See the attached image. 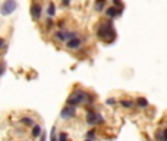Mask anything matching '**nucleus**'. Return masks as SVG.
<instances>
[{
	"mask_svg": "<svg viewBox=\"0 0 167 141\" xmlns=\"http://www.w3.org/2000/svg\"><path fill=\"white\" fill-rule=\"evenodd\" d=\"M16 9H18L16 0H5L3 5L0 6V13H2L3 16H9V15H12Z\"/></svg>",
	"mask_w": 167,
	"mask_h": 141,
	"instance_id": "20e7f679",
	"label": "nucleus"
},
{
	"mask_svg": "<svg viewBox=\"0 0 167 141\" xmlns=\"http://www.w3.org/2000/svg\"><path fill=\"white\" fill-rule=\"evenodd\" d=\"M87 97H88V93L78 87V88H75V90L72 91V94L67 97L66 104L78 108L79 104H85V103H87Z\"/></svg>",
	"mask_w": 167,
	"mask_h": 141,
	"instance_id": "7ed1b4c3",
	"label": "nucleus"
},
{
	"mask_svg": "<svg viewBox=\"0 0 167 141\" xmlns=\"http://www.w3.org/2000/svg\"><path fill=\"white\" fill-rule=\"evenodd\" d=\"M46 140H47V135L41 132V141H46Z\"/></svg>",
	"mask_w": 167,
	"mask_h": 141,
	"instance_id": "cd10ccee",
	"label": "nucleus"
},
{
	"mask_svg": "<svg viewBox=\"0 0 167 141\" xmlns=\"http://www.w3.org/2000/svg\"><path fill=\"white\" fill-rule=\"evenodd\" d=\"M21 122H22L24 125H28V126H34V119L32 118L24 116V118H21Z\"/></svg>",
	"mask_w": 167,
	"mask_h": 141,
	"instance_id": "2eb2a0df",
	"label": "nucleus"
},
{
	"mask_svg": "<svg viewBox=\"0 0 167 141\" xmlns=\"http://www.w3.org/2000/svg\"><path fill=\"white\" fill-rule=\"evenodd\" d=\"M79 34L76 33V31H63V30H60L57 33H54V38L57 40V41H63L66 43L67 40H70V38H75L78 37Z\"/></svg>",
	"mask_w": 167,
	"mask_h": 141,
	"instance_id": "39448f33",
	"label": "nucleus"
},
{
	"mask_svg": "<svg viewBox=\"0 0 167 141\" xmlns=\"http://www.w3.org/2000/svg\"><path fill=\"white\" fill-rule=\"evenodd\" d=\"M43 132V129H41V126L40 125H37V124H34L32 126V131H31V135H32L34 138H37V137H40Z\"/></svg>",
	"mask_w": 167,
	"mask_h": 141,
	"instance_id": "ddd939ff",
	"label": "nucleus"
},
{
	"mask_svg": "<svg viewBox=\"0 0 167 141\" xmlns=\"http://www.w3.org/2000/svg\"><path fill=\"white\" fill-rule=\"evenodd\" d=\"M95 135H97V131H95V129H90L88 132L85 134V137H87V138H91V140H95Z\"/></svg>",
	"mask_w": 167,
	"mask_h": 141,
	"instance_id": "f3484780",
	"label": "nucleus"
},
{
	"mask_svg": "<svg viewBox=\"0 0 167 141\" xmlns=\"http://www.w3.org/2000/svg\"><path fill=\"white\" fill-rule=\"evenodd\" d=\"M97 38L101 40L104 44H111V43L116 40V30H114V24H113V19H109L107 21H103L97 25Z\"/></svg>",
	"mask_w": 167,
	"mask_h": 141,
	"instance_id": "f257e3e1",
	"label": "nucleus"
},
{
	"mask_svg": "<svg viewBox=\"0 0 167 141\" xmlns=\"http://www.w3.org/2000/svg\"><path fill=\"white\" fill-rule=\"evenodd\" d=\"M41 15H43V6L40 3H32V6H31V18L34 21H40Z\"/></svg>",
	"mask_w": 167,
	"mask_h": 141,
	"instance_id": "6e6552de",
	"label": "nucleus"
},
{
	"mask_svg": "<svg viewBox=\"0 0 167 141\" xmlns=\"http://www.w3.org/2000/svg\"><path fill=\"white\" fill-rule=\"evenodd\" d=\"M82 43L84 40L82 38H79V37H75V38H70V40H67L66 41V47L69 50H78L82 47Z\"/></svg>",
	"mask_w": 167,
	"mask_h": 141,
	"instance_id": "1a4fd4ad",
	"label": "nucleus"
},
{
	"mask_svg": "<svg viewBox=\"0 0 167 141\" xmlns=\"http://www.w3.org/2000/svg\"><path fill=\"white\" fill-rule=\"evenodd\" d=\"M119 104L123 109H134L135 108V101L129 99H120L119 100Z\"/></svg>",
	"mask_w": 167,
	"mask_h": 141,
	"instance_id": "f8f14e48",
	"label": "nucleus"
},
{
	"mask_svg": "<svg viewBox=\"0 0 167 141\" xmlns=\"http://www.w3.org/2000/svg\"><path fill=\"white\" fill-rule=\"evenodd\" d=\"M59 26H60V28H63V26H65V21H59Z\"/></svg>",
	"mask_w": 167,
	"mask_h": 141,
	"instance_id": "a878e982",
	"label": "nucleus"
},
{
	"mask_svg": "<svg viewBox=\"0 0 167 141\" xmlns=\"http://www.w3.org/2000/svg\"><path fill=\"white\" fill-rule=\"evenodd\" d=\"M106 12V16L109 18V19H116V18H119L122 13H123V8H116V6H109V8H106L104 9Z\"/></svg>",
	"mask_w": 167,
	"mask_h": 141,
	"instance_id": "0eeeda50",
	"label": "nucleus"
},
{
	"mask_svg": "<svg viewBox=\"0 0 167 141\" xmlns=\"http://www.w3.org/2000/svg\"><path fill=\"white\" fill-rule=\"evenodd\" d=\"M53 25H54V22H53V19H49V21H47V28H51V26H53Z\"/></svg>",
	"mask_w": 167,
	"mask_h": 141,
	"instance_id": "5701e85b",
	"label": "nucleus"
},
{
	"mask_svg": "<svg viewBox=\"0 0 167 141\" xmlns=\"http://www.w3.org/2000/svg\"><path fill=\"white\" fill-rule=\"evenodd\" d=\"M106 104H107V106H116V104H117V100L114 99V97H110V99L106 100Z\"/></svg>",
	"mask_w": 167,
	"mask_h": 141,
	"instance_id": "6ab92c4d",
	"label": "nucleus"
},
{
	"mask_svg": "<svg viewBox=\"0 0 167 141\" xmlns=\"http://www.w3.org/2000/svg\"><path fill=\"white\" fill-rule=\"evenodd\" d=\"M163 137H164V141H167V128L163 129Z\"/></svg>",
	"mask_w": 167,
	"mask_h": 141,
	"instance_id": "393cba45",
	"label": "nucleus"
},
{
	"mask_svg": "<svg viewBox=\"0 0 167 141\" xmlns=\"http://www.w3.org/2000/svg\"><path fill=\"white\" fill-rule=\"evenodd\" d=\"M46 12H47V15H49L50 18H53L54 15H56V5H54L53 2H50V3H49V6H47V10H46Z\"/></svg>",
	"mask_w": 167,
	"mask_h": 141,
	"instance_id": "4468645a",
	"label": "nucleus"
},
{
	"mask_svg": "<svg viewBox=\"0 0 167 141\" xmlns=\"http://www.w3.org/2000/svg\"><path fill=\"white\" fill-rule=\"evenodd\" d=\"M50 141H59V137L56 135V126L51 128V132H50Z\"/></svg>",
	"mask_w": 167,
	"mask_h": 141,
	"instance_id": "dca6fc26",
	"label": "nucleus"
},
{
	"mask_svg": "<svg viewBox=\"0 0 167 141\" xmlns=\"http://www.w3.org/2000/svg\"><path fill=\"white\" fill-rule=\"evenodd\" d=\"M84 141H95V140H91V138H87V137H85V140Z\"/></svg>",
	"mask_w": 167,
	"mask_h": 141,
	"instance_id": "c85d7f7f",
	"label": "nucleus"
},
{
	"mask_svg": "<svg viewBox=\"0 0 167 141\" xmlns=\"http://www.w3.org/2000/svg\"><path fill=\"white\" fill-rule=\"evenodd\" d=\"M85 110H87L85 122L90 125V126H98V125H104V124H106L104 116H103L101 113H98V112L94 109V104H87V106H85Z\"/></svg>",
	"mask_w": 167,
	"mask_h": 141,
	"instance_id": "f03ea898",
	"label": "nucleus"
},
{
	"mask_svg": "<svg viewBox=\"0 0 167 141\" xmlns=\"http://www.w3.org/2000/svg\"><path fill=\"white\" fill-rule=\"evenodd\" d=\"M59 141H69L67 134L66 132H60V134H59Z\"/></svg>",
	"mask_w": 167,
	"mask_h": 141,
	"instance_id": "aec40b11",
	"label": "nucleus"
},
{
	"mask_svg": "<svg viewBox=\"0 0 167 141\" xmlns=\"http://www.w3.org/2000/svg\"><path fill=\"white\" fill-rule=\"evenodd\" d=\"M111 3H113V6H116V8H123L122 0H111Z\"/></svg>",
	"mask_w": 167,
	"mask_h": 141,
	"instance_id": "412c9836",
	"label": "nucleus"
},
{
	"mask_svg": "<svg viewBox=\"0 0 167 141\" xmlns=\"http://www.w3.org/2000/svg\"><path fill=\"white\" fill-rule=\"evenodd\" d=\"M150 106V103H148V100L145 99V97H138V99L135 100V108L138 109H147Z\"/></svg>",
	"mask_w": 167,
	"mask_h": 141,
	"instance_id": "9d476101",
	"label": "nucleus"
},
{
	"mask_svg": "<svg viewBox=\"0 0 167 141\" xmlns=\"http://www.w3.org/2000/svg\"><path fill=\"white\" fill-rule=\"evenodd\" d=\"M75 116H76V108L75 106H69V104H66L65 108L62 109V112H60V118L65 119V121L73 119Z\"/></svg>",
	"mask_w": 167,
	"mask_h": 141,
	"instance_id": "423d86ee",
	"label": "nucleus"
},
{
	"mask_svg": "<svg viewBox=\"0 0 167 141\" xmlns=\"http://www.w3.org/2000/svg\"><path fill=\"white\" fill-rule=\"evenodd\" d=\"M155 141H164V137H163V129H158L155 132Z\"/></svg>",
	"mask_w": 167,
	"mask_h": 141,
	"instance_id": "a211bd4d",
	"label": "nucleus"
},
{
	"mask_svg": "<svg viewBox=\"0 0 167 141\" xmlns=\"http://www.w3.org/2000/svg\"><path fill=\"white\" fill-rule=\"evenodd\" d=\"M2 47H5V40H3V38H0V49H2Z\"/></svg>",
	"mask_w": 167,
	"mask_h": 141,
	"instance_id": "bb28decb",
	"label": "nucleus"
},
{
	"mask_svg": "<svg viewBox=\"0 0 167 141\" xmlns=\"http://www.w3.org/2000/svg\"><path fill=\"white\" fill-rule=\"evenodd\" d=\"M62 5L66 8V6H69V5H70V0H62Z\"/></svg>",
	"mask_w": 167,
	"mask_h": 141,
	"instance_id": "b1692460",
	"label": "nucleus"
},
{
	"mask_svg": "<svg viewBox=\"0 0 167 141\" xmlns=\"http://www.w3.org/2000/svg\"><path fill=\"white\" fill-rule=\"evenodd\" d=\"M5 69H6V65H5V63H2V65H0V76L5 74Z\"/></svg>",
	"mask_w": 167,
	"mask_h": 141,
	"instance_id": "4be33fe9",
	"label": "nucleus"
},
{
	"mask_svg": "<svg viewBox=\"0 0 167 141\" xmlns=\"http://www.w3.org/2000/svg\"><path fill=\"white\" fill-rule=\"evenodd\" d=\"M107 0H94V10L95 12H103L106 9Z\"/></svg>",
	"mask_w": 167,
	"mask_h": 141,
	"instance_id": "9b49d317",
	"label": "nucleus"
}]
</instances>
